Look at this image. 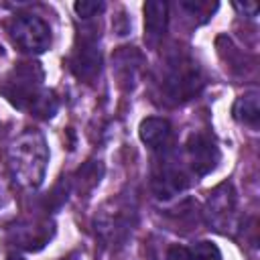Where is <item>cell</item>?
Returning a JSON list of instances; mask_svg holds the SVG:
<instances>
[{"instance_id":"19","label":"cell","mask_w":260,"mask_h":260,"mask_svg":"<svg viewBox=\"0 0 260 260\" xmlns=\"http://www.w3.org/2000/svg\"><path fill=\"white\" fill-rule=\"evenodd\" d=\"M63 260H83V256H81L79 252H71V254H69V256H65Z\"/></svg>"},{"instance_id":"13","label":"cell","mask_w":260,"mask_h":260,"mask_svg":"<svg viewBox=\"0 0 260 260\" xmlns=\"http://www.w3.org/2000/svg\"><path fill=\"white\" fill-rule=\"evenodd\" d=\"M234 118L250 128H258L260 122V95L258 91H248L244 95H240L232 108Z\"/></svg>"},{"instance_id":"5","label":"cell","mask_w":260,"mask_h":260,"mask_svg":"<svg viewBox=\"0 0 260 260\" xmlns=\"http://www.w3.org/2000/svg\"><path fill=\"white\" fill-rule=\"evenodd\" d=\"M8 35L20 51L30 55L45 53L51 47V26L37 14H16L8 22Z\"/></svg>"},{"instance_id":"15","label":"cell","mask_w":260,"mask_h":260,"mask_svg":"<svg viewBox=\"0 0 260 260\" xmlns=\"http://www.w3.org/2000/svg\"><path fill=\"white\" fill-rule=\"evenodd\" d=\"M187 260H221V252L213 242H195L187 248Z\"/></svg>"},{"instance_id":"6","label":"cell","mask_w":260,"mask_h":260,"mask_svg":"<svg viewBox=\"0 0 260 260\" xmlns=\"http://www.w3.org/2000/svg\"><path fill=\"white\" fill-rule=\"evenodd\" d=\"M236 211H238V199L232 183L217 185L205 203V217L207 223L221 234H230L236 228Z\"/></svg>"},{"instance_id":"2","label":"cell","mask_w":260,"mask_h":260,"mask_svg":"<svg viewBox=\"0 0 260 260\" xmlns=\"http://www.w3.org/2000/svg\"><path fill=\"white\" fill-rule=\"evenodd\" d=\"M8 169L12 179L26 189H37L43 185L47 165H49V146L41 130L26 128L8 144Z\"/></svg>"},{"instance_id":"4","label":"cell","mask_w":260,"mask_h":260,"mask_svg":"<svg viewBox=\"0 0 260 260\" xmlns=\"http://www.w3.org/2000/svg\"><path fill=\"white\" fill-rule=\"evenodd\" d=\"M134 205L128 199H112L100 209L95 217V232L108 244H122L134 225Z\"/></svg>"},{"instance_id":"14","label":"cell","mask_w":260,"mask_h":260,"mask_svg":"<svg viewBox=\"0 0 260 260\" xmlns=\"http://www.w3.org/2000/svg\"><path fill=\"white\" fill-rule=\"evenodd\" d=\"M140 55L136 51H132V47H124V51H120L114 59V69L116 73L120 75V83H128L136 79V73H138V65L140 61L134 63V59H138Z\"/></svg>"},{"instance_id":"1","label":"cell","mask_w":260,"mask_h":260,"mask_svg":"<svg viewBox=\"0 0 260 260\" xmlns=\"http://www.w3.org/2000/svg\"><path fill=\"white\" fill-rule=\"evenodd\" d=\"M45 73L41 63L24 61L14 65V69L0 83V93L18 110H24L37 118H53L59 110V102L51 89L43 85Z\"/></svg>"},{"instance_id":"9","label":"cell","mask_w":260,"mask_h":260,"mask_svg":"<svg viewBox=\"0 0 260 260\" xmlns=\"http://www.w3.org/2000/svg\"><path fill=\"white\" fill-rule=\"evenodd\" d=\"M100 69H102V55H100L95 39L81 37L79 45L75 47L71 55V71L79 79L89 83L100 75Z\"/></svg>"},{"instance_id":"10","label":"cell","mask_w":260,"mask_h":260,"mask_svg":"<svg viewBox=\"0 0 260 260\" xmlns=\"http://www.w3.org/2000/svg\"><path fill=\"white\" fill-rule=\"evenodd\" d=\"M169 24V4L162 0H148L144 4V41L148 45H158L165 37Z\"/></svg>"},{"instance_id":"3","label":"cell","mask_w":260,"mask_h":260,"mask_svg":"<svg viewBox=\"0 0 260 260\" xmlns=\"http://www.w3.org/2000/svg\"><path fill=\"white\" fill-rule=\"evenodd\" d=\"M160 85L169 102L183 104L201 91L203 87L201 67L187 53H175L173 57L167 59Z\"/></svg>"},{"instance_id":"7","label":"cell","mask_w":260,"mask_h":260,"mask_svg":"<svg viewBox=\"0 0 260 260\" xmlns=\"http://www.w3.org/2000/svg\"><path fill=\"white\" fill-rule=\"evenodd\" d=\"M160 154L162 156L152 171V191L158 199H171L189 185V179L183 165H179V160L169 148L162 150Z\"/></svg>"},{"instance_id":"11","label":"cell","mask_w":260,"mask_h":260,"mask_svg":"<svg viewBox=\"0 0 260 260\" xmlns=\"http://www.w3.org/2000/svg\"><path fill=\"white\" fill-rule=\"evenodd\" d=\"M138 134H140V140H142L148 148L162 152V150H167L169 144H171L173 130H171L169 120L150 116V118H144V120L140 122Z\"/></svg>"},{"instance_id":"20","label":"cell","mask_w":260,"mask_h":260,"mask_svg":"<svg viewBox=\"0 0 260 260\" xmlns=\"http://www.w3.org/2000/svg\"><path fill=\"white\" fill-rule=\"evenodd\" d=\"M8 260H24V258H22V256H10Z\"/></svg>"},{"instance_id":"16","label":"cell","mask_w":260,"mask_h":260,"mask_svg":"<svg viewBox=\"0 0 260 260\" xmlns=\"http://www.w3.org/2000/svg\"><path fill=\"white\" fill-rule=\"evenodd\" d=\"M104 8H106V4H104V2H100V0H81V2H75V4H73L75 14H77L79 18H83V20H87V18H93V16L102 14V12H104Z\"/></svg>"},{"instance_id":"12","label":"cell","mask_w":260,"mask_h":260,"mask_svg":"<svg viewBox=\"0 0 260 260\" xmlns=\"http://www.w3.org/2000/svg\"><path fill=\"white\" fill-rule=\"evenodd\" d=\"M12 236H14V242L18 248H24V250H39L43 248L51 236H53V225L47 223V221H41V223H26V225H18L12 230Z\"/></svg>"},{"instance_id":"17","label":"cell","mask_w":260,"mask_h":260,"mask_svg":"<svg viewBox=\"0 0 260 260\" xmlns=\"http://www.w3.org/2000/svg\"><path fill=\"white\" fill-rule=\"evenodd\" d=\"M167 260H187V248L183 246H171L167 252Z\"/></svg>"},{"instance_id":"18","label":"cell","mask_w":260,"mask_h":260,"mask_svg":"<svg viewBox=\"0 0 260 260\" xmlns=\"http://www.w3.org/2000/svg\"><path fill=\"white\" fill-rule=\"evenodd\" d=\"M234 8H236V10H240V12H246L250 18H254V16H256V12H258V6H256L254 2H248V4L234 2Z\"/></svg>"},{"instance_id":"8","label":"cell","mask_w":260,"mask_h":260,"mask_svg":"<svg viewBox=\"0 0 260 260\" xmlns=\"http://www.w3.org/2000/svg\"><path fill=\"white\" fill-rule=\"evenodd\" d=\"M219 156L221 154H219L217 144L213 142L211 136H207L203 132L191 134L185 142V158L189 162V169L199 177L211 173L217 167Z\"/></svg>"}]
</instances>
